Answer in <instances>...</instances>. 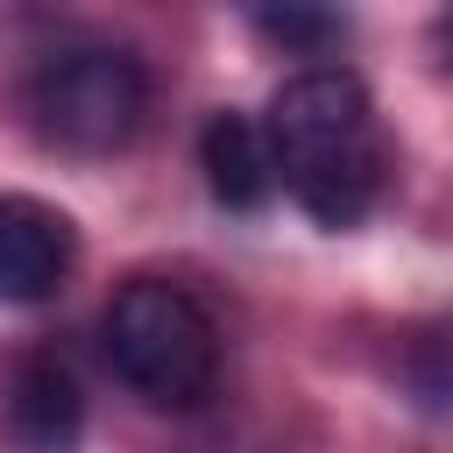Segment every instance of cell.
<instances>
[{
  "instance_id": "obj_1",
  "label": "cell",
  "mask_w": 453,
  "mask_h": 453,
  "mask_svg": "<svg viewBox=\"0 0 453 453\" xmlns=\"http://www.w3.org/2000/svg\"><path fill=\"white\" fill-rule=\"evenodd\" d=\"M269 149H276V184L319 219V226H354L382 198V134L368 85L347 64H311L276 85L269 99Z\"/></svg>"
},
{
  "instance_id": "obj_2",
  "label": "cell",
  "mask_w": 453,
  "mask_h": 453,
  "mask_svg": "<svg viewBox=\"0 0 453 453\" xmlns=\"http://www.w3.org/2000/svg\"><path fill=\"white\" fill-rule=\"evenodd\" d=\"M106 368L156 411H198L219 382V326L212 311L163 276H134L113 290L99 319Z\"/></svg>"
},
{
  "instance_id": "obj_3",
  "label": "cell",
  "mask_w": 453,
  "mask_h": 453,
  "mask_svg": "<svg viewBox=\"0 0 453 453\" xmlns=\"http://www.w3.org/2000/svg\"><path fill=\"white\" fill-rule=\"evenodd\" d=\"M28 113H35V134L64 156H113L149 120V71L113 42L57 50L28 85Z\"/></svg>"
},
{
  "instance_id": "obj_4",
  "label": "cell",
  "mask_w": 453,
  "mask_h": 453,
  "mask_svg": "<svg viewBox=\"0 0 453 453\" xmlns=\"http://www.w3.org/2000/svg\"><path fill=\"white\" fill-rule=\"evenodd\" d=\"M78 262V226L28 198V191H0V304H42L71 283Z\"/></svg>"
},
{
  "instance_id": "obj_5",
  "label": "cell",
  "mask_w": 453,
  "mask_h": 453,
  "mask_svg": "<svg viewBox=\"0 0 453 453\" xmlns=\"http://www.w3.org/2000/svg\"><path fill=\"white\" fill-rule=\"evenodd\" d=\"M85 432V389L57 354H28L7 382V439L21 453H71Z\"/></svg>"
},
{
  "instance_id": "obj_6",
  "label": "cell",
  "mask_w": 453,
  "mask_h": 453,
  "mask_svg": "<svg viewBox=\"0 0 453 453\" xmlns=\"http://www.w3.org/2000/svg\"><path fill=\"white\" fill-rule=\"evenodd\" d=\"M198 163H205V191L226 205V212H255L269 205L276 191V149H269V127L241 106H219L198 134Z\"/></svg>"
},
{
  "instance_id": "obj_7",
  "label": "cell",
  "mask_w": 453,
  "mask_h": 453,
  "mask_svg": "<svg viewBox=\"0 0 453 453\" xmlns=\"http://www.w3.org/2000/svg\"><path fill=\"white\" fill-rule=\"evenodd\" d=\"M248 21H255L262 42H276L290 57H326L347 35L340 0H248Z\"/></svg>"
},
{
  "instance_id": "obj_8",
  "label": "cell",
  "mask_w": 453,
  "mask_h": 453,
  "mask_svg": "<svg viewBox=\"0 0 453 453\" xmlns=\"http://www.w3.org/2000/svg\"><path fill=\"white\" fill-rule=\"evenodd\" d=\"M403 389L418 411H453V311L446 319H425L411 340H403Z\"/></svg>"
},
{
  "instance_id": "obj_9",
  "label": "cell",
  "mask_w": 453,
  "mask_h": 453,
  "mask_svg": "<svg viewBox=\"0 0 453 453\" xmlns=\"http://www.w3.org/2000/svg\"><path fill=\"white\" fill-rule=\"evenodd\" d=\"M439 50H446V71H453V21H439Z\"/></svg>"
}]
</instances>
